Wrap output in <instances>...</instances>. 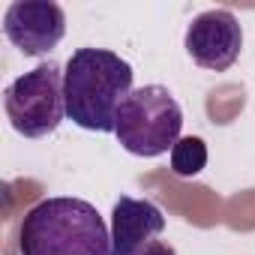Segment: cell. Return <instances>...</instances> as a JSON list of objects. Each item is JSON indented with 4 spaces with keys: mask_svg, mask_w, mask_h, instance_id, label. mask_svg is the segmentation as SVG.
Instances as JSON below:
<instances>
[{
    "mask_svg": "<svg viewBox=\"0 0 255 255\" xmlns=\"http://www.w3.org/2000/svg\"><path fill=\"white\" fill-rule=\"evenodd\" d=\"M165 231L162 210L147 198L120 195L111 210V255H141Z\"/></svg>",
    "mask_w": 255,
    "mask_h": 255,
    "instance_id": "cell-7",
    "label": "cell"
},
{
    "mask_svg": "<svg viewBox=\"0 0 255 255\" xmlns=\"http://www.w3.org/2000/svg\"><path fill=\"white\" fill-rule=\"evenodd\" d=\"M204 108H207L210 123L228 126V123H234L237 114L246 108V87H243V84H231V81H228V84H219V87H213V90L207 93Z\"/></svg>",
    "mask_w": 255,
    "mask_h": 255,
    "instance_id": "cell-9",
    "label": "cell"
},
{
    "mask_svg": "<svg viewBox=\"0 0 255 255\" xmlns=\"http://www.w3.org/2000/svg\"><path fill=\"white\" fill-rule=\"evenodd\" d=\"M189 57L210 72H225L243 51V30L231 9H207L186 27Z\"/></svg>",
    "mask_w": 255,
    "mask_h": 255,
    "instance_id": "cell-6",
    "label": "cell"
},
{
    "mask_svg": "<svg viewBox=\"0 0 255 255\" xmlns=\"http://www.w3.org/2000/svg\"><path fill=\"white\" fill-rule=\"evenodd\" d=\"M21 255H111V231L84 198H42L18 225Z\"/></svg>",
    "mask_w": 255,
    "mask_h": 255,
    "instance_id": "cell-2",
    "label": "cell"
},
{
    "mask_svg": "<svg viewBox=\"0 0 255 255\" xmlns=\"http://www.w3.org/2000/svg\"><path fill=\"white\" fill-rule=\"evenodd\" d=\"M3 108L12 129L24 138H42L54 132L66 117L63 72L57 63H39L15 78L3 93Z\"/></svg>",
    "mask_w": 255,
    "mask_h": 255,
    "instance_id": "cell-4",
    "label": "cell"
},
{
    "mask_svg": "<svg viewBox=\"0 0 255 255\" xmlns=\"http://www.w3.org/2000/svg\"><path fill=\"white\" fill-rule=\"evenodd\" d=\"M3 33L27 57L48 54L66 33V12L54 0H15L3 15Z\"/></svg>",
    "mask_w": 255,
    "mask_h": 255,
    "instance_id": "cell-5",
    "label": "cell"
},
{
    "mask_svg": "<svg viewBox=\"0 0 255 255\" xmlns=\"http://www.w3.org/2000/svg\"><path fill=\"white\" fill-rule=\"evenodd\" d=\"M144 183L156 186L159 198H162L177 216H183L186 222H192V225H198V228H210V225H219V222H222L225 201H222L210 186H186V183H180L174 174L168 177L165 171L147 177Z\"/></svg>",
    "mask_w": 255,
    "mask_h": 255,
    "instance_id": "cell-8",
    "label": "cell"
},
{
    "mask_svg": "<svg viewBox=\"0 0 255 255\" xmlns=\"http://www.w3.org/2000/svg\"><path fill=\"white\" fill-rule=\"evenodd\" d=\"M222 222H225L231 231H255V189L234 192V195L225 201Z\"/></svg>",
    "mask_w": 255,
    "mask_h": 255,
    "instance_id": "cell-11",
    "label": "cell"
},
{
    "mask_svg": "<svg viewBox=\"0 0 255 255\" xmlns=\"http://www.w3.org/2000/svg\"><path fill=\"white\" fill-rule=\"evenodd\" d=\"M207 165V144L204 138L198 135H183L174 147H171V174L177 180H186V177H195L198 171H204Z\"/></svg>",
    "mask_w": 255,
    "mask_h": 255,
    "instance_id": "cell-10",
    "label": "cell"
},
{
    "mask_svg": "<svg viewBox=\"0 0 255 255\" xmlns=\"http://www.w3.org/2000/svg\"><path fill=\"white\" fill-rule=\"evenodd\" d=\"M141 255H177V252H174V246H171V243H165V240H153Z\"/></svg>",
    "mask_w": 255,
    "mask_h": 255,
    "instance_id": "cell-12",
    "label": "cell"
},
{
    "mask_svg": "<svg viewBox=\"0 0 255 255\" xmlns=\"http://www.w3.org/2000/svg\"><path fill=\"white\" fill-rule=\"evenodd\" d=\"M183 111L168 87L144 84L126 96L117 111V141L132 156H159L180 141Z\"/></svg>",
    "mask_w": 255,
    "mask_h": 255,
    "instance_id": "cell-3",
    "label": "cell"
},
{
    "mask_svg": "<svg viewBox=\"0 0 255 255\" xmlns=\"http://www.w3.org/2000/svg\"><path fill=\"white\" fill-rule=\"evenodd\" d=\"M132 93V66L108 48H78L63 66L66 117L90 132H114L117 111Z\"/></svg>",
    "mask_w": 255,
    "mask_h": 255,
    "instance_id": "cell-1",
    "label": "cell"
}]
</instances>
